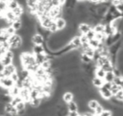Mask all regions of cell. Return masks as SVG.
Returning a JSON list of instances; mask_svg holds the SVG:
<instances>
[{"label":"cell","instance_id":"obj_34","mask_svg":"<svg viewBox=\"0 0 123 116\" xmlns=\"http://www.w3.org/2000/svg\"><path fill=\"white\" fill-rule=\"evenodd\" d=\"M104 107H103L102 105H101L100 103H99V105L98 106L97 108H96L95 109H94V114H95V115H97V116H99V114H101V113L103 112V111H104Z\"/></svg>","mask_w":123,"mask_h":116},{"label":"cell","instance_id":"obj_17","mask_svg":"<svg viewBox=\"0 0 123 116\" xmlns=\"http://www.w3.org/2000/svg\"><path fill=\"white\" fill-rule=\"evenodd\" d=\"M105 74H106V71L104 70V69L101 68V67L96 66L95 71H94V75H95V76L99 77V78H101V79H105Z\"/></svg>","mask_w":123,"mask_h":116},{"label":"cell","instance_id":"obj_19","mask_svg":"<svg viewBox=\"0 0 123 116\" xmlns=\"http://www.w3.org/2000/svg\"><path fill=\"white\" fill-rule=\"evenodd\" d=\"M99 105V102L97 99H90V100H89V102H88V106H89V109L93 111H94Z\"/></svg>","mask_w":123,"mask_h":116},{"label":"cell","instance_id":"obj_7","mask_svg":"<svg viewBox=\"0 0 123 116\" xmlns=\"http://www.w3.org/2000/svg\"><path fill=\"white\" fill-rule=\"evenodd\" d=\"M19 96L22 97V99H23L24 102H30V101H31V97H30V89L25 88V87H22V88H20Z\"/></svg>","mask_w":123,"mask_h":116},{"label":"cell","instance_id":"obj_31","mask_svg":"<svg viewBox=\"0 0 123 116\" xmlns=\"http://www.w3.org/2000/svg\"><path fill=\"white\" fill-rule=\"evenodd\" d=\"M21 101H23V99H22V97H20V96H15V97H13V98H12V100H11V104H12L13 106H14L15 107L16 106V104L17 103H19V102H21Z\"/></svg>","mask_w":123,"mask_h":116},{"label":"cell","instance_id":"obj_2","mask_svg":"<svg viewBox=\"0 0 123 116\" xmlns=\"http://www.w3.org/2000/svg\"><path fill=\"white\" fill-rule=\"evenodd\" d=\"M8 43L10 45V49H16V48H19L21 47L23 40L19 35L15 33L9 36V38L8 39Z\"/></svg>","mask_w":123,"mask_h":116},{"label":"cell","instance_id":"obj_44","mask_svg":"<svg viewBox=\"0 0 123 116\" xmlns=\"http://www.w3.org/2000/svg\"><path fill=\"white\" fill-rule=\"evenodd\" d=\"M80 115V114L79 113V111H74V112H69L68 116H79Z\"/></svg>","mask_w":123,"mask_h":116},{"label":"cell","instance_id":"obj_3","mask_svg":"<svg viewBox=\"0 0 123 116\" xmlns=\"http://www.w3.org/2000/svg\"><path fill=\"white\" fill-rule=\"evenodd\" d=\"M14 56V52L11 49L8 50L5 54H4V56L0 59V63L2 64V65L4 67L7 66V65H11V64H13Z\"/></svg>","mask_w":123,"mask_h":116},{"label":"cell","instance_id":"obj_20","mask_svg":"<svg viewBox=\"0 0 123 116\" xmlns=\"http://www.w3.org/2000/svg\"><path fill=\"white\" fill-rule=\"evenodd\" d=\"M42 102H43L42 99L39 97H36V98L31 99V100L30 101V104L34 108H39Z\"/></svg>","mask_w":123,"mask_h":116},{"label":"cell","instance_id":"obj_12","mask_svg":"<svg viewBox=\"0 0 123 116\" xmlns=\"http://www.w3.org/2000/svg\"><path fill=\"white\" fill-rule=\"evenodd\" d=\"M105 83V80L104 79H101V78H99L97 76H94L92 79V85L94 86L95 88L99 89L100 87H103Z\"/></svg>","mask_w":123,"mask_h":116},{"label":"cell","instance_id":"obj_41","mask_svg":"<svg viewBox=\"0 0 123 116\" xmlns=\"http://www.w3.org/2000/svg\"><path fill=\"white\" fill-rule=\"evenodd\" d=\"M116 98H117L118 100H121V101H123V90H120L115 95Z\"/></svg>","mask_w":123,"mask_h":116},{"label":"cell","instance_id":"obj_37","mask_svg":"<svg viewBox=\"0 0 123 116\" xmlns=\"http://www.w3.org/2000/svg\"><path fill=\"white\" fill-rule=\"evenodd\" d=\"M10 78L12 79L13 81H14V83H16V82H18L19 80H20V79H19V75L17 71L14 72V73H13L12 75H10Z\"/></svg>","mask_w":123,"mask_h":116},{"label":"cell","instance_id":"obj_23","mask_svg":"<svg viewBox=\"0 0 123 116\" xmlns=\"http://www.w3.org/2000/svg\"><path fill=\"white\" fill-rule=\"evenodd\" d=\"M116 77L114 72L113 71H107L105 74V81H108V82H113L114 81V79Z\"/></svg>","mask_w":123,"mask_h":116},{"label":"cell","instance_id":"obj_47","mask_svg":"<svg viewBox=\"0 0 123 116\" xmlns=\"http://www.w3.org/2000/svg\"><path fill=\"white\" fill-rule=\"evenodd\" d=\"M79 116H81V114H80V115H79Z\"/></svg>","mask_w":123,"mask_h":116},{"label":"cell","instance_id":"obj_33","mask_svg":"<svg viewBox=\"0 0 123 116\" xmlns=\"http://www.w3.org/2000/svg\"><path fill=\"white\" fill-rule=\"evenodd\" d=\"M7 2L6 0H0V10L3 13H4V11L7 10Z\"/></svg>","mask_w":123,"mask_h":116},{"label":"cell","instance_id":"obj_36","mask_svg":"<svg viewBox=\"0 0 123 116\" xmlns=\"http://www.w3.org/2000/svg\"><path fill=\"white\" fill-rule=\"evenodd\" d=\"M95 34H96V32L92 28V29H91L90 31L87 33V34H86V36H87V38L89 40H91V39H94V38L95 37Z\"/></svg>","mask_w":123,"mask_h":116},{"label":"cell","instance_id":"obj_49","mask_svg":"<svg viewBox=\"0 0 123 116\" xmlns=\"http://www.w3.org/2000/svg\"><path fill=\"white\" fill-rule=\"evenodd\" d=\"M0 79H1V78H0Z\"/></svg>","mask_w":123,"mask_h":116},{"label":"cell","instance_id":"obj_24","mask_svg":"<svg viewBox=\"0 0 123 116\" xmlns=\"http://www.w3.org/2000/svg\"><path fill=\"white\" fill-rule=\"evenodd\" d=\"M94 31H95L96 33H104L105 31V25L102 24V23H98L97 25L93 27Z\"/></svg>","mask_w":123,"mask_h":116},{"label":"cell","instance_id":"obj_4","mask_svg":"<svg viewBox=\"0 0 123 116\" xmlns=\"http://www.w3.org/2000/svg\"><path fill=\"white\" fill-rule=\"evenodd\" d=\"M0 85L4 87V88L9 89L12 87H14L15 85V83L13 81V80L10 77H4V78L0 79Z\"/></svg>","mask_w":123,"mask_h":116},{"label":"cell","instance_id":"obj_43","mask_svg":"<svg viewBox=\"0 0 123 116\" xmlns=\"http://www.w3.org/2000/svg\"><path fill=\"white\" fill-rule=\"evenodd\" d=\"M103 87H105V88L109 89V90H111V87H112V82H108V81H105L104 85H103Z\"/></svg>","mask_w":123,"mask_h":116},{"label":"cell","instance_id":"obj_40","mask_svg":"<svg viewBox=\"0 0 123 116\" xmlns=\"http://www.w3.org/2000/svg\"><path fill=\"white\" fill-rule=\"evenodd\" d=\"M112 114L113 113L111 110H110V109H104V111L99 116H112Z\"/></svg>","mask_w":123,"mask_h":116},{"label":"cell","instance_id":"obj_45","mask_svg":"<svg viewBox=\"0 0 123 116\" xmlns=\"http://www.w3.org/2000/svg\"><path fill=\"white\" fill-rule=\"evenodd\" d=\"M66 2H67V0H59L60 5L61 6H64V4H66Z\"/></svg>","mask_w":123,"mask_h":116},{"label":"cell","instance_id":"obj_42","mask_svg":"<svg viewBox=\"0 0 123 116\" xmlns=\"http://www.w3.org/2000/svg\"><path fill=\"white\" fill-rule=\"evenodd\" d=\"M80 40H81L82 44H84V43H89V40L87 38V36H86V35H81Z\"/></svg>","mask_w":123,"mask_h":116},{"label":"cell","instance_id":"obj_11","mask_svg":"<svg viewBox=\"0 0 123 116\" xmlns=\"http://www.w3.org/2000/svg\"><path fill=\"white\" fill-rule=\"evenodd\" d=\"M55 22H56V26L58 28V31H62V30L65 29L67 27V21L63 17H59L57 19H56Z\"/></svg>","mask_w":123,"mask_h":116},{"label":"cell","instance_id":"obj_8","mask_svg":"<svg viewBox=\"0 0 123 116\" xmlns=\"http://www.w3.org/2000/svg\"><path fill=\"white\" fill-rule=\"evenodd\" d=\"M69 43L72 45L74 50L78 49V48H81V46H82V43H81L80 36H74V37H72V39H71V41Z\"/></svg>","mask_w":123,"mask_h":116},{"label":"cell","instance_id":"obj_10","mask_svg":"<svg viewBox=\"0 0 123 116\" xmlns=\"http://www.w3.org/2000/svg\"><path fill=\"white\" fill-rule=\"evenodd\" d=\"M4 17L5 18V19L7 20L10 24H12V23L14 22L16 19H17V17L14 15V12H13L12 10H9V9H7L6 11H4Z\"/></svg>","mask_w":123,"mask_h":116},{"label":"cell","instance_id":"obj_48","mask_svg":"<svg viewBox=\"0 0 123 116\" xmlns=\"http://www.w3.org/2000/svg\"><path fill=\"white\" fill-rule=\"evenodd\" d=\"M67 116H68V115H67Z\"/></svg>","mask_w":123,"mask_h":116},{"label":"cell","instance_id":"obj_18","mask_svg":"<svg viewBox=\"0 0 123 116\" xmlns=\"http://www.w3.org/2000/svg\"><path fill=\"white\" fill-rule=\"evenodd\" d=\"M9 95L11 97H15V96L19 95V92H20V88L19 87H17L16 85H14V87H12L11 88L9 89Z\"/></svg>","mask_w":123,"mask_h":116},{"label":"cell","instance_id":"obj_32","mask_svg":"<svg viewBox=\"0 0 123 116\" xmlns=\"http://www.w3.org/2000/svg\"><path fill=\"white\" fill-rule=\"evenodd\" d=\"M40 66L41 67V68H43L45 70H47V69H50L51 67V60H49V59H47V60H46V61H44L42 64H41Z\"/></svg>","mask_w":123,"mask_h":116},{"label":"cell","instance_id":"obj_16","mask_svg":"<svg viewBox=\"0 0 123 116\" xmlns=\"http://www.w3.org/2000/svg\"><path fill=\"white\" fill-rule=\"evenodd\" d=\"M32 53L34 54H40V53H46L44 45H34L32 48Z\"/></svg>","mask_w":123,"mask_h":116},{"label":"cell","instance_id":"obj_5","mask_svg":"<svg viewBox=\"0 0 123 116\" xmlns=\"http://www.w3.org/2000/svg\"><path fill=\"white\" fill-rule=\"evenodd\" d=\"M31 42L34 45H43L45 43V38L42 35L36 32L31 37Z\"/></svg>","mask_w":123,"mask_h":116},{"label":"cell","instance_id":"obj_38","mask_svg":"<svg viewBox=\"0 0 123 116\" xmlns=\"http://www.w3.org/2000/svg\"><path fill=\"white\" fill-rule=\"evenodd\" d=\"M48 30H49L51 33H56L58 31V28H57V26H56V22H55V21L52 22L51 26H50V28Z\"/></svg>","mask_w":123,"mask_h":116},{"label":"cell","instance_id":"obj_26","mask_svg":"<svg viewBox=\"0 0 123 116\" xmlns=\"http://www.w3.org/2000/svg\"><path fill=\"white\" fill-rule=\"evenodd\" d=\"M80 60H81V62H82V63L88 64V63H90V62H92L93 58H91L89 56H88L86 53H82L80 54Z\"/></svg>","mask_w":123,"mask_h":116},{"label":"cell","instance_id":"obj_29","mask_svg":"<svg viewBox=\"0 0 123 116\" xmlns=\"http://www.w3.org/2000/svg\"><path fill=\"white\" fill-rule=\"evenodd\" d=\"M40 96V92L36 88H32L31 90H30V97H31V99L36 98V97H39Z\"/></svg>","mask_w":123,"mask_h":116},{"label":"cell","instance_id":"obj_6","mask_svg":"<svg viewBox=\"0 0 123 116\" xmlns=\"http://www.w3.org/2000/svg\"><path fill=\"white\" fill-rule=\"evenodd\" d=\"M99 95L104 99H105V100H110L113 96L111 90H109V89L105 88V87H104L99 88Z\"/></svg>","mask_w":123,"mask_h":116},{"label":"cell","instance_id":"obj_1","mask_svg":"<svg viewBox=\"0 0 123 116\" xmlns=\"http://www.w3.org/2000/svg\"><path fill=\"white\" fill-rule=\"evenodd\" d=\"M20 60L24 69L28 65L36 64L35 54L33 53H30V52H23L20 54Z\"/></svg>","mask_w":123,"mask_h":116},{"label":"cell","instance_id":"obj_22","mask_svg":"<svg viewBox=\"0 0 123 116\" xmlns=\"http://www.w3.org/2000/svg\"><path fill=\"white\" fill-rule=\"evenodd\" d=\"M11 26H13V28H14L16 31H19V30L22 27V21H21L20 18H17V19L11 24Z\"/></svg>","mask_w":123,"mask_h":116},{"label":"cell","instance_id":"obj_25","mask_svg":"<svg viewBox=\"0 0 123 116\" xmlns=\"http://www.w3.org/2000/svg\"><path fill=\"white\" fill-rule=\"evenodd\" d=\"M14 12V15L16 16L17 18H20V16L24 14V8L22 7L21 5H19V7H17L16 9H14V10H12Z\"/></svg>","mask_w":123,"mask_h":116},{"label":"cell","instance_id":"obj_9","mask_svg":"<svg viewBox=\"0 0 123 116\" xmlns=\"http://www.w3.org/2000/svg\"><path fill=\"white\" fill-rule=\"evenodd\" d=\"M92 26L90 25L87 24V23H80L79 25V32L82 35H86L91 29H92Z\"/></svg>","mask_w":123,"mask_h":116},{"label":"cell","instance_id":"obj_27","mask_svg":"<svg viewBox=\"0 0 123 116\" xmlns=\"http://www.w3.org/2000/svg\"><path fill=\"white\" fill-rule=\"evenodd\" d=\"M89 46H90L92 48H94V49H97L98 47H99V44H100V42L98 41V40L95 39V38H94V39L89 40Z\"/></svg>","mask_w":123,"mask_h":116},{"label":"cell","instance_id":"obj_15","mask_svg":"<svg viewBox=\"0 0 123 116\" xmlns=\"http://www.w3.org/2000/svg\"><path fill=\"white\" fill-rule=\"evenodd\" d=\"M74 94L72 92H70V91H67V92H64L63 95H62V99H63L67 103L70 102L71 101H74Z\"/></svg>","mask_w":123,"mask_h":116},{"label":"cell","instance_id":"obj_39","mask_svg":"<svg viewBox=\"0 0 123 116\" xmlns=\"http://www.w3.org/2000/svg\"><path fill=\"white\" fill-rule=\"evenodd\" d=\"M5 29H6V31H7V33L9 35V36H12V35H14V34H15V33H16V31L14 29V28H13L12 26H8V27L5 28Z\"/></svg>","mask_w":123,"mask_h":116},{"label":"cell","instance_id":"obj_21","mask_svg":"<svg viewBox=\"0 0 123 116\" xmlns=\"http://www.w3.org/2000/svg\"><path fill=\"white\" fill-rule=\"evenodd\" d=\"M68 109L69 112H74V111H78L79 107H78V104L75 101H71L70 102L68 103Z\"/></svg>","mask_w":123,"mask_h":116},{"label":"cell","instance_id":"obj_14","mask_svg":"<svg viewBox=\"0 0 123 116\" xmlns=\"http://www.w3.org/2000/svg\"><path fill=\"white\" fill-rule=\"evenodd\" d=\"M6 2H7V9L9 10H14L20 5L17 0H6Z\"/></svg>","mask_w":123,"mask_h":116},{"label":"cell","instance_id":"obj_46","mask_svg":"<svg viewBox=\"0 0 123 116\" xmlns=\"http://www.w3.org/2000/svg\"><path fill=\"white\" fill-rule=\"evenodd\" d=\"M121 2H123V0H121Z\"/></svg>","mask_w":123,"mask_h":116},{"label":"cell","instance_id":"obj_30","mask_svg":"<svg viewBox=\"0 0 123 116\" xmlns=\"http://www.w3.org/2000/svg\"><path fill=\"white\" fill-rule=\"evenodd\" d=\"M120 90H121V87L112 82V87H111V93H112V95L115 96Z\"/></svg>","mask_w":123,"mask_h":116},{"label":"cell","instance_id":"obj_35","mask_svg":"<svg viewBox=\"0 0 123 116\" xmlns=\"http://www.w3.org/2000/svg\"><path fill=\"white\" fill-rule=\"evenodd\" d=\"M25 107H26V103H25V102H24V101H21V102H19V103H17V104H16V106H15L17 111L21 110V109H25Z\"/></svg>","mask_w":123,"mask_h":116},{"label":"cell","instance_id":"obj_13","mask_svg":"<svg viewBox=\"0 0 123 116\" xmlns=\"http://www.w3.org/2000/svg\"><path fill=\"white\" fill-rule=\"evenodd\" d=\"M35 57H36V62L37 65H41V64L44 61L48 59L47 58V53H40V54H35Z\"/></svg>","mask_w":123,"mask_h":116},{"label":"cell","instance_id":"obj_28","mask_svg":"<svg viewBox=\"0 0 123 116\" xmlns=\"http://www.w3.org/2000/svg\"><path fill=\"white\" fill-rule=\"evenodd\" d=\"M84 53H86V54H87L88 56L90 57L91 58H93L94 56V53H95V49H94V48H92L90 46H89V48H87L86 49L84 50Z\"/></svg>","mask_w":123,"mask_h":116}]
</instances>
